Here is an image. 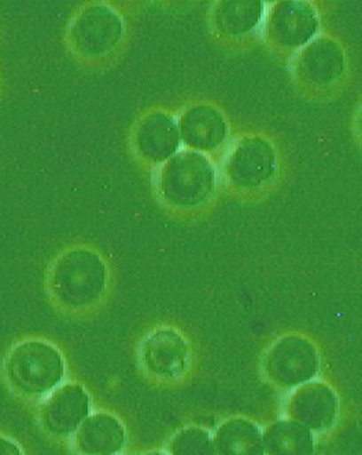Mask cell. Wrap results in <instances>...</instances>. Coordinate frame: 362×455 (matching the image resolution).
Returning <instances> with one entry per match:
<instances>
[{"mask_svg": "<svg viewBox=\"0 0 362 455\" xmlns=\"http://www.w3.org/2000/svg\"><path fill=\"white\" fill-rule=\"evenodd\" d=\"M316 31V14L305 4H279L268 21V36L286 49L303 46Z\"/></svg>", "mask_w": 362, "mask_h": 455, "instance_id": "obj_9", "label": "cell"}, {"mask_svg": "<svg viewBox=\"0 0 362 455\" xmlns=\"http://www.w3.org/2000/svg\"><path fill=\"white\" fill-rule=\"evenodd\" d=\"M122 425L109 414L88 416L75 431L77 449L85 455H113L124 446Z\"/></svg>", "mask_w": 362, "mask_h": 455, "instance_id": "obj_11", "label": "cell"}, {"mask_svg": "<svg viewBox=\"0 0 362 455\" xmlns=\"http://www.w3.org/2000/svg\"><path fill=\"white\" fill-rule=\"evenodd\" d=\"M217 455H264L263 434L248 419H231L221 425L216 434Z\"/></svg>", "mask_w": 362, "mask_h": 455, "instance_id": "obj_15", "label": "cell"}, {"mask_svg": "<svg viewBox=\"0 0 362 455\" xmlns=\"http://www.w3.org/2000/svg\"><path fill=\"white\" fill-rule=\"evenodd\" d=\"M276 155L268 140L246 137L233 146L224 163V171L231 183L239 188H260L275 173Z\"/></svg>", "mask_w": 362, "mask_h": 455, "instance_id": "obj_5", "label": "cell"}, {"mask_svg": "<svg viewBox=\"0 0 362 455\" xmlns=\"http://www.w3.org/2000/svg\"><path fill=\"white\" fill-rule=\"evenodd\" d=\"M177 127L180 142L201 152L218 149L228 135L224 116L209 105L190 108L181 117Z\"/></svg>", "mask_w": 362, "mask_h": 455, "instance_id": "obj_8", "label": "cell"}, {"mask_svg": "<svg viewBox=\"0 0 362 455\" xmlns=\"http://www.w3.org/2000/svg\"><path fill=\"white\" fill-rule=\"evenodd\" d=\"M106 280L107 270L102 259L87 249H75L62 256L52 271L55 296L73 308L95 303L105 291Z\"/></svg>", "mask_w": 362, "mask_h": 455, "instance_id": "obj_2", "label": "cell"}, {"mask_svg": "<svg viewBox=\"0 0 362 455\" xmlns=\"http://www.w3.org/2000/svg\"><path fill=\"white\" fill-rule=\"evenodd\" d=\"M158 186L168 203L177 207H195L215 188V170L206 156L185 150L163 163Z\"/></svg>", "mask_w": 362, "mask_h": 455, "instance_id": "obj_3", "label": "cell"}, {"mask_svg": "<svg viewBox=\"0 0 362 455\" xmlns=\"http://www.w3.org/2000/svg\"><path fill=\"white\" fill-rule=\"evenodd\" d=\"M6 376L15 391L27 396L44 395L64 379V358L51 344L39 340L24 341L10 352Z\"/></svg>", "mask_w": 362, "mask_h": 455, "instance_id": "obj_1", "label": "cell"}, {"mask_svg": "<svg viewBox=\"0 0 362 455\" xmlns=\"http://www.w3.org/2000/svg\"><path fill=\"white\" fill-rule=\"evenodd\" d=\"M0 455H22V452L14 442L0 437Z\"/></svg>", "mask_w": 362, "mask_h": 455, "instance_id": "obj_18", "label": "cell"}, {"mask_svg": "<svg viewBox=\"0 0 362 455\" xmlns=\"http://www.w3.org/2000/svg\"><path fill=\"white\" fill-rule=\"evenodd\" d=\"M90 414V396L79 384H67L52 392L42 407V422L47 431L59 436L77 431Z\"/></svg>", "mask_w": 362, "mask_h": 455, "instance_id": "obj_7", "label": "cell"}, {"mask_svg": "<svg viewBox=\"0 0 362 455\" xmlns=\"http://www.w3.org/2000/svg\"><path fill=\"white\" fill-rule=\"evenodd\" d=\"M296 72L314 84H329L343 72V54L335 42L317 39L299 52Z\"/></svg>", "mask_w": 362, "mask_h": 455, "instance_id": "obj_12", "label": "cell"}, {"mask_svg": "<svg viewBox=\"0 0 362 455\" xmlns=\"http://www.w3.org/2000/svg\"><path fill=\"white\" fill-rule=\"evenodd\" d=\"M265 371L273 383L284 388L309 383L319 371L316 347L303 337H283L266 354Z\"/></svg>", "mask_w": 362, "mask_h": 455, "instance_id": "obj_4", "label": "cell"}, {"mask_svg": "<svg viewBox=\"0 0 362 455\" xmlns=\"http://www.w3.org/2000/svg\"><path fill=\"white\" fill-rule=\"evenodd\" d=\"M224 12L218 14V19L224 20L220 22V28L224 31L232 32L233 35L243 34L253 29L254 25L260 21L261 4H250V2H233V4H224Z\"/></svg>", "mask_w": 362, "mask_h": 455, "instance_id": "obj_16", "label": "cell"}, {"mask_svg": "<svg viewBox=\"0 0 362 455\" xmlns=\"http://www.w3.org/2000/svg\"><path fill=\"white\" fill-rule=\"evenodd\" d=\"M146 455H166V454H163V452H150V454H146Z\"/></svg>", "mask_w": 362, "mask_h": 455, "instance_id": "obj_19", "label": "cell"}, {"mask_svg": "<svg viewBox=\"0 0 362 455\" xmlns=\"http://www.w3.org/2000/svg\"><path fill=\"white\" fill-rule=\"evenodd\" d=\"M170 451L172 455H217L210 435L196 427L183 429L176 435Z\"/></svg>", "mask_w": 362, "mask_h": 455, "instance_id": "obj_17", "label": "cell"}, {"mask_svg": "<svg viewBox=\"0 0 362 455\" xmlns=\"http://www.w3.org/2000/svg\"><path fill=\"white\" fill-rule=\"evenodd\" d=\"M338 407L335 392L327 384L309 381L291 395L287 411L293 421L308 429L321 431L335 422Z\"/></svg>", "mask_w": 362, "mask_h": 455, "instance_id": "obj_6", "label": "cell"}, {"mask_svg": "<svg viewBox=\"0 0 362 455\" xmlns=\"http://www.w3.org/2000/svg\"><path fill=\"white\" fill-rule=\"evenodd\" d=\"M136 148L150 163H166L176 155L180 135L175 119L166 113L146 116L136 128Z\"/></svg>", "mask_w": 362, "mask_h": 455, "instance_id": "obj_10", "label": "cell"}, {"mask_svg": "<svg viewBox=\"0 0 362 455\" xmlns=\"http://www.w3.org/2000/svg\"><path fill=\"white\" fill-rule=\"evenodd\" d=\"M143 358L147 368L157 376L176 377L185 371L187 347L175 331H160L146 341Z\"/></svg>", "mask_w": 362, "mask_h": 455, "instance_id": "obj_13", "label": "cell"}, {"mask_svg": "<svg viewBox=\"0 0 362 455\" xmlns=\"http://www.w3.org/2000/svg\"><path fill=\"white\" fill-rule=\"evenodd\" d=\"M264 449L268 455H313L314 442L311 429L293 419L272 424L263 435Z\"/></svg>", "mask_w": 362, "mask_h": 455, "instance_id": "obj_14", "label": "cell"}]
</instances>
